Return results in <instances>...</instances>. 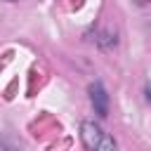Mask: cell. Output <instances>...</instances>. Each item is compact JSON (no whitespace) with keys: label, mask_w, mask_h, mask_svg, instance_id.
<instances>
[{"label":"cell","mask_w":151,"mask_h":151,"mask_svg":"<svg viewBox=\"0 0 151 151\" xmlns=\"http://www.w3.org/2000/svg\"><path fill=\"white\" fill-rule=\"evenodd\" d=\"M144 94H146V101H151V80L146 83V87H144Z\"/></svg>","instance_id":"obj_5"},{"label":"cell","mask_w":151,"mask_h":151,"mask_svg":"<svg viewBox=\"0 0 151 151\" xmlns=\"http://www.w3.org/2000/svg\"><path fill=\"white\" fill-rule=\"evenodd\" d=\"M80 139L87 151H116V142L111 134H106L94 120L80 123Z\"/></svg>","instance_id":"obj_1"},{"label":"cell","mask_w":151,"mask_h":151,"mask_svg":"<svg viewBox=\"0 0 151 151\" xmlns=\"http://www.w3.org/2000/svg\"><path fill=\"white\" fill-rule=\"evenodd\" d=\"M7 2H17V0H7Z\"/></svg>","instance_id":"obj_6"},{"label":"cell","mask_w":151,"mask_h":151,"mask_svg":"<svg viewBox=\"0 0 151 151\" xmlns=\"http://www.w3.org/2000/svg\"><path fill=\"white\" fill-rule=\"evenodd\" d=\"M87 92H90V104H92L94 113H97L99 118H106V116H109V94H106L104 85H101L99 80H94V83H90Z\"/></svg>","instance_id":"obj_2"},{"label":"cell","mask_w":151,"mask_h":151,"mask_svg":"<svg viewBox=\"0 0 151 151\" xmlns=\"http://www.w3.org/2000/svg\"><path fill=\"white\" fill-rule=\"evenodd\" d=\"M0 151H21V149L14 146V144H9L7 139H0Z\"/></svg>","instance_id":"obj_4"},{"label":"cell","mask_w":151,"mask_h":151,"mask_svg":"<svg viewBox=\"0 0 151 151\" xmlns=\"http://www.w3.org/2000/svg\"><path fill=\"white\" fill-rule=\"evenodd\" d=\"M149 2H151V0H149Z\"/></svg>","instance_id":"obj_7"},{"label":"cell","mask_w":151,"mask_h":151,"mask_svg":"<svg viewBox=\"0 0 151 151\" xmlns=\"http://www.w3.org/2000/svg\"><path fill=\"white\" fill-rule=\"evenodd\" d=\"M97 40V45L99 47H104V50H109V47H116V42H118V38H116V33L113 31H104L99 38H94Z\"/></svg>","instance_id":"obj_3"}]
</instances>
